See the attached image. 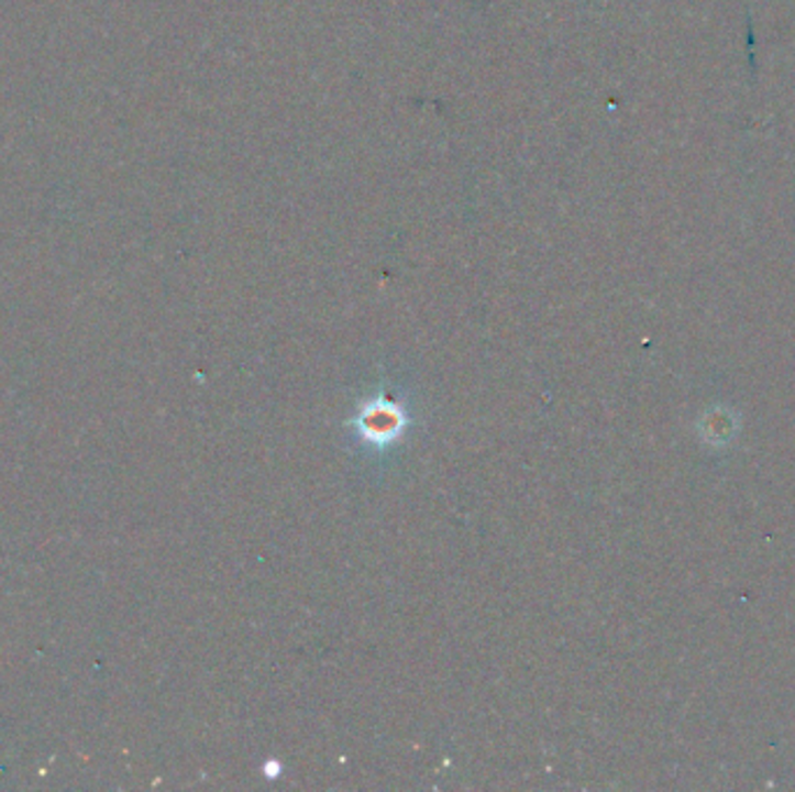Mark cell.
Here are the masks:
<instances>
[{"mask_svg":"<svg viewBox=\"0 0 795 792\" xmlns=\"http://www.w3.org/2000/svg\"><path fill=\"white\" fill-rule=\"evenodd\" d=\"M402 424V416L396 407H371L365 409L363 414V432L373 437V440L379 442V437H389L394 432H398Z\"/></svg>","mask_w":795,"mask_h":792,"instance_id":"6da1fadb","label":"cell"}]
</instances>
